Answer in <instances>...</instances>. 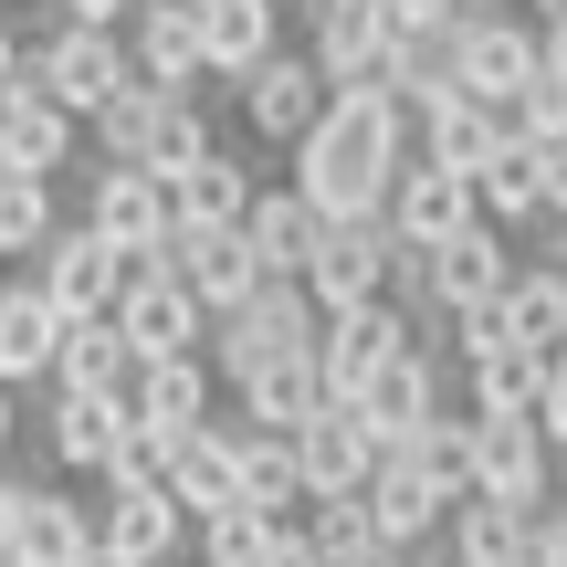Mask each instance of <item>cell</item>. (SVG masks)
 Returning <instances> with one entry per match:
<instances>
[{
  "instance_id": "1",
  "label": "cell",
  "mask_w": 567,
  "mask_h": 567,
  "mask_svg": "<svg viewBox=\"0 0 567 567\" xmlns=\"http://www.w3.org/2000/svg\"><path fill=\"white\" fill-rule=\"evenodd\" d=\"M410 158H421V116H410L400 95H337L326 126L295 147V189L326 221H389Z\"/></svg>"
},
{
  "instance_id": "2",
  "label": "cell",
  "mask_w": 567,
  "mask_h": 567,
  "mask_svg": "<svg viewBox=\"0 0 567 567\" xmlns=\"http://www.w3.org/2000/svg\"><path fill=\"white\" fill-rule=\"evenodd\" d=\"M210 95H158V84H126L95 116V158L105 168H147V179H189L210 158Z\"/></svg>"
},
{
  "instance_id": "3",
  "label": "cell",
  "mask_w": 567,
  "mask_h": 567,
  "mask_svg": "<svg viewBox=\"0 0 567 567\" xmlns=\"http://www.w3.org/2000/svg\"><path fill=\"white\" fill-rule=\"evenodd\" d=\"M316 347H326V305L305 295V284H264L243 316H221V326H210V368H221V389H252L264 368L316 358Z\"/></svg>"
},
{
  "instance_id": "4",
  "label": "cell",
  "mask_w": 567,
  "mask_h": 567,
  "mask_svg": "<svg viewBox=\"0 0 567 567\" xmlns=\"http://www.w3.org/2000/svg\"><path fill=\"white\" fill-rule=\"evenodd\" d=\"M547 74V21L526 11H463V32H452V84L484 105H526V84Z\"/></svg>"
},
{
  "instance_id": "5",
  "label": "cell",
  "mask_w": 567,
  "mask_h": 567,
  "mask_svg": "<svg viewBox=\"0 0 567 567\" xmlns=\"http://www.w3.org/2000/svg\"><path fill=\"white\" fill-rule=\"evenodd\" d=\"M21 74H32V84H42L53 105H74V116L95 126L105 105H116L126 84H137V53H126V32H95V21H63V32H42V42H32V63H21Z\"/></svg>"
},
{
  "instance_id": "6",
  "label": "cell",
  "mask_w": 567,
  "mask_h": 567,
  "mask_svg": "<svg viewBox=\"0 0 567 567\" xmlns=\"http://www.w3.org/2000/svg\"><path fill=\"white\" fill-rule=\"evenodd\" d=\"M116 326H126V347H137V368H158V358H210V326H221V316H210L168 264H137Z\"/></svg>"
},
{
  "instance_id": "7",
  "label": "cell",
  "mask_w": 567,
  "mask_h": 567,
  "mask_svg": "<svg viewBox=\"0 0 567 567\" xmlns=\"http://www.w3.org/2000/svg\"><path fill=\"white\" fill-rule=\"evenodd\" d=\"M305 53L326 63V84H337V95H389V53H400V21H389L379 0H326V11L305 21Z\"/></svg>"
},
{
  "instance_id": "8",
  "label": "cell",
  "mask_w": 567,
  "mask_h": 567,
  "mask_svg": "<svg viewBox=\"0 0 567 567\" xmlns=\"http://www.w3.org/2000/svg\"><path fill=\"white\" fill-rule=\"evenodd\" d=\"M32 284H42V295H53L74 326H105V316L126 305V284H137V264H126V252L105 243L95 221H63V243L32 264Z\"/></svg>"
},
{
  "instance_id": "9",
  "label": "cell",
  "mask_w": 567,
  "mask_h": 567,
  "mask_svg": "<svg viewBox=\"0 0 567 567\" xmlns=\"http://www.w3.org/2000/svg\"><path fill=\"white\" fill-rule=\"evenodd\" d=\"M84 221H95L126 264H158L168 231H179V200H168V179H147V168H105L95 158V179H84Z\"/></svg>"
},
{
  "instance_id": "10",
  "label": "cell",
  "mask_w": 567,
  "mask_h": 567,
  "mask_svg": "<svg viewBox=\"0 0 567 567\" xmlns=\"http://www.w3.org/2000/svg\"><path fill=\"white\" fill-rule=\"evenodd\" d=\"M473 494L557 515V442L536 421H473Z\"/></svg>"
},
{
  "instance_id": "11",
  "label": "cell",
  "mask_w": 567,
  "mask_h": 567,
  "mask_svg": "<svg viewBox=\"0 0 567 567\" xmlns=\"http://www.w3.org/2000/svg\"><path fill=\"white\" fill-rule=\"evenodd\" d=\"M326 105H337V84H326L316 53H274L264 74L243 84V126H252L264 147H284V158H295V147L326 126Z\"/></svg>"
},
{
  "instance_id": "12",
  "label": "cell",
  "mask_w": 567,
  "mask_h": 567,
  "mask_svg": "<svg viewBox=\"0 0 567 567\" xmlns=\"http://www.w3.org/2000/svg\"><path fill=\"white\" fill-rule=\"evenodd\" d=\"M158 264L179 274L189 295L210 305V316H243V305H252V295L274 284V274H264V252H252V231H189V221H179Z\"/></svg>"
},
{
  "instance_id": "13",
  "label": "cell",
  "mask_w": 567,
  "mask_h": 567,
  "mask_svg": "<svg viewBox=\"0 0 567 567\" xmlns=\"http://www.w3.org/2000/svg\"><path fill=\"white\" fill-rule=\"evenodd\" d=\"M389 264H400V231H389V221H337L326 252H316V274H305V295H316L326 316L389 305Z\"/></svg>"
},
{
  "instance_id": "14",
  "label": "cell",
  "mask_w": 567,
  "mask_h": 567,
  "mask_svg": "<svg viewBox=\"0 0 567 567\" xmlns=\"http://www.w3.org/2000/svg\"><path fill=\"white\" fill-rule=\"evenodd\" d=\"M126 53H137V84H158V95H210V32L189 0H147L126 21Z\"/></svg>"
},
{
  "instance_id": "15",
  "label": "cell",
  "mask_w": 567,
  "mask_h": 567,
  "mask_svg": "<svg viewBox=\"0 0 567 567\" xmlns=\"http://www.w3.org/2000/svg\"><path fill=\"white\" fill-rule=\"evenodd\" d=\"M389 358H410V316H400V305H358V316H326V347H316L326 400H347V410H358V400H368V379H379Z\"/></svg>"
},
{
  "instance_id": "16",
  "label": "cell",
  "mask_w": 567,
  "mask_h": 567,
  "mask_svg": "<svg viewBox=\"0 0 567 567\" xmlns=\"http://www.w3.org/2000/svg\"><path fill=\"white\" fill-rule=\"evenodd\" d=\"M452 505H463V484H442L421 452H389L379 484H368V515H379L389 547H431V536H452Z\"/></svg>"
},
{
  "instance_id": "17",
  "label": "cell",
  "mask_w": 567,
  "mask_h": 567,
  "mask_svg": "<svg viewBox=\"0 0 567 567\" xmlns=\"http://www.w3.org/2000/svg\"><path fill=\"white\" fill-rule=\"evenodd\" d=\"M389 231H400V243H421V252H442V243H463V231H484V179L410 158L400 200H389Z\"/></svg>"
},
{
  "instance_id": "18",
  "label": "cell",
  "mask_w": 567,
  "mask_h": 567,
  "mask_svg": "<svg viewBox=\"0 0 567 567\" xmlns=\"http://www.w3.org/2000/svg\"><path fill=\"white\" fill-rule=\"evenodd\" d=\"M63 337H74V316H63L53 295H42L32 274L0 284V389H32L63 368Z\"/></svg>"
},
{
  "instance_id": "19",
  "label": "cell",
  "mask_w": 567,
  "mask_h": 567,
  "mask_svg": "<svg viewBox=\"0 0 567 567\" xmlns=\"http://www.w3.org/2000/svg\"><path fill=\"white\" fill-rule=\"evenodd\" d=\"M305 484H316V505H347V494H368L379 484V463H389V442L368 431V410H326V421H305Z\"/></svg>"
},
{
  "instance_id": "20",
  "label": "cell",
  "mask_w": 567,
  "mask_h": 567,
  "mask_svg": "<svg viewBox=\"0 0 567 567\" xmlns=\"http://www.w3.org/2000/svg\"><path fill=\"white\" fill-rule=\"evenodd\" d=\"M505 147H515V116H505V105L463 95V84H452L442 105H421V168H463V179H484Z\"/></svg>"
},
{
  "instance_id": "21",
  "label": "cell",
  "mask_w": 567,
  "mask_h": 567,
  "mask_svg": "<svg viewBox=\"0 0 567 567\" xmlns=\"http://www.w3.org/2000/svg\"><path fill=\"white\" fill-rule=\"evenodd\" d=\"M221 368L210 358H158V368H137V389H126V410H137V431H158V442H189L200 421H221Z\"/></svg>"
},
{
  "instance_id": "22",
  "label": "cell",
  "mask_w": 567,
  "mask_h": 567,
  "mask_svg": "<svg viewBox=\"0 0 567 567\" xmlns=\"http://www.w3.org/2000/svg\"><path fill=\"white\" fill-rule=\"evenodd\" d=\"M243 442H252V421H200V431L179 442L168 494H179L189 526H200V515H221V505H243Z\"/></svg>"
},
{
  "instance_id": "23",
  "label": "cell",
  "mask_w": 567,
  "mask_h": 567,
  "mask_svg": "<svg viewBox=\"0 0 567 567\" xmlns=\"http://www.w3.org/2000/svg\"><path fill=\"white\" fill-rule=\"evenodd\" d=\"M358 410H368V431H379L389 452L421 442V431H442V421H452V410H442V358H421V347H410V358H389L379 379H368Z\"/></svg>"
},
{
  "instance_id": "24",
  "label": "cell",
  "mask_w": 567,
  "mask_h": 567,
  "mask_svg": "<svg viewBox=\"0 0 567 567\" xmlns=\"http://www.w3.org/2000/svg\"><path fill=\"white\" fill-rule=\"evenodd\" d=\"M243 231H252V252H264V274H274V284H305L337 221H326V210L305 200L295 179H284V189H264V200H252V221H243Z\"/></svg>"
},
{
  "instance_id": "25",
  "label": "cell",
  "mask_w": 567,
  "mask_h": 567,
  "mask_svg": "<svg viewBox=\"0 0 567 567\" xmlns=\"http://www.w3.org/2000/svg\"><path fill=\"white\" fill-rule=\"evenodd\" d=\"M126 431H137V410L126 400H84V389H53V410H42V442H53L63 473H105L126 452Z\"/></svg>"
},
{
  "instance_id": "26",
  "label": "cell",
  "mask_w": 567,
  "mask_h": 567,
  "mask_svg": "<svg viewBox=\"0 0 567 567\" xmlns=\"http://www.w3.org/2000/svg\"><path fill=\"white\" fill-rule=\"evenodd\" d=\"M0 126H11V158L32 168V179L74 168V147H84V116H74V105H53V95H42L32 74H21L11 95H0Z\"/></svg>"
},
{
  "instance_id": "27",
  "label": "cell",
  "mask_w": 567,
  "mask_h": 567,
  "mask_svg": "<svg viewBox=\"0 0 567 567\" xmlns=\"http://www.w3.org/2000/svg\"><path fill=\"white\" fill-rule=\"evenodd\" d=\"M536 526H547V515L494 505V494H463L442 547H452V567H526V557H536Z\"/></svg>"
},
{
  "instance_id": "28",
  "label": "cell",
  "mask_w": 567,
  "mask_h": 567,
  "mask_svg": "<svg viewBox=\"0 0 567 567\" xmlns=\"http://www.w3.org/2000/svg\"><path fill=\"white\" fill-rule=\"evenodd\" d=\"M189 515H179V494H105V547H116L126 567H179L189 547Z\"/></svg>"
},
{
  "instance_id": "29",
  "label": "cell",
  "mask_w": 567,
  "mask_h": 567,
  "mask_svg": "<svg viewBox=\"0 0 567 567\" xmlns=\"http://www.w3.org/2000/svg\"><path fill=\"white\" fill-rule=\"evenodd\" d=\"M168 200H179V221H189V231H243V221H252V200H264V179H252L231 147H210L189 179H168Z\"/></svg>"
},
{
  "instance_id": "30",
  "label": "cell",
  "mask_w": 567,
  "mask_h": 567,
  "mask_svg": "<svg viewBox=\"0 0 567 567\" xmlns=\"http://www.w3.org/2000/svg\"><path fill=\"white\" fill-rule=\"evenodd\" d=\"M231 400H243V421L252 431H284V442H305V421H326V368L316 358H284V368H264V379L252 389H231Z\"/></svg>"
},
{
  "instance_id": "31",
  "label": "cell",
  "mask_w": 567,
  "mask_h": 567,
  "mask_svg": "<svg viewBox=\"0 0 567 567\" xmlns=\"http://www.w3.org/2000/svg\"><path fill=\"white\" fill-rule=\"evenodd\" d=\"M105 547V505H74V494H53L42 484L32 494V526H21V557L11 567H84Z\"/></svg>"
},
{
  "instance_id": "32",
  "label": "cell",
  "mask_w": 567,
  "mask_h": 567,
  "mask_svg": "<svg viewBox=\"0 0 567 567\" xmlns=\"http://www.w3.org/2000/svg\"><path fill=\"white\" fill-rule=\"evenodd\" d=\"M547 379L557 368L536 358V347H505V358L463 368V400H473V421H536V410H547Z\"/></svg>"
},
{
  "instance_id": "33",
  "label": "cell",
  "mask_w": 567,
  "mask_h": 567,
  "mask_svg": "<svg viewBox=\"0 0 567 567\" xmlns=\"http://www.w3.org/2000/svg\"><path fill=\"white\" fill-rule=\"evenodd\" d=\"M515 274H526V264H515V231H463V243H442V305H463V316H473V305H505L515 295Z\"/></svg>"
},
{
  "instance_id": "34",
  "label": "cell",
  "mask_w": 567,
  "mask_h": 567,
  "mask_svg": "<svg viewBox=\"0 0 567 567\" xmlns=\"http://www.w3.org/2000/svg\"><path fill=\"white\" fill-rule=\"evenodd\" d=\"M53 389H84V400H126V389H137V347H126V326H116V316H105V326H74V337H63Z\"/></svg>"
},
{
  "instance_id": "35",
  "label": "cell",
  "mask_w": 567,
  "mask_h": 567,
  "mask_svg": "<svg viewBox=\"0 0 567 567\" xmlns=\"http://www.w3.org/2000/svg\"><path fill=\"white\" fill-rule=\"evenodd\" d=\"M484 221H494V231H536V221H557V210H547V147H536V137H515L505 158L484 168Z\"/></svg>"
},
{
  "instance_id": "36",
  "label": "cell",
  "mask_w": 567,
  "mask_h": 567,
  "mask_svg": "<svg viewBox=\"0 0 567 567\" xmlns=\"http://www.w3.org/2000/svg\"><path fill=\"white\" fill-rule=\"evenodd\" d=\"M505 316H515V347H536V358H567V264H526L515 274V295H505Z\"/></svg>"
},
{
  "instance_id": "37",
  "label": "cell",
  "mask_w": 567,
  "mask_h": 567,
  "mask_svg": "<svg viewBox=\"0 0 567 567\" xmlns=\"http://www.w3.org/2000/svg\"><path fill=\"white\" fill-rule=\"evenodd\" d=\"M243 505H264L274 526H284L295 505H316V484H305V452L284 442V431H252V442H243Z\"/></svg>"
},
{
  "instance_id": "38",
  "label": "cell",
  "mask_w": 567,
  "mask_h": 567,
  "mask_svg": "<svg viewBox=\"0 0 567 567\" xmlns=\"http://www.w3.org/2000/svg\"><path fill=\"white\" fill-rule=\"evenodd\" d=\"M284 547V526L264 505H221V515H200V536H189V567H264Z\"/></svg>"
},
{
  "instance_id": "39",
  "label": "cell",
  "mask_w": 567,
  "mask_h": 567,
  "mask_svg": "<svg viewBox=\"0 0 567 567\" xmlns=\"http://www.w3.org/2000/svg\"><path fill=\"white\" fill-rule=\"evenodd\" d=\"M53 243H63L53 179H0V264H42Z\"/></svg>"
},
{
  "instance_id": "40",
  "label": "cell",
  "mask_w": 567,
  "mask_h": 567,
  "mask_svg": "<svg viewBox=\"0 0 567 567\" xmlns=\"http://www.w3.org/2000/svg\"><path fill=\"white\" fill-rule=\"evenodd\" d=\"M305 536H316V557H326V567H379V557H389V536H379V515H368V494H347V505H316V515H305Z\"/></svg>"
},
{
  "instance_id": "41",
  "label": "cell",
  "mask_w": 567,
  "mask_h": 567,
  "mask_svg": "<svg viewBox=\"0 0 567 567\" xmlns=\"http://www.w3.org/2000/svg\"><path fill=\"white\" fill-rule=\"evenodd\" d=\"M515 137H567V74H536L515 105Z\"/></svg>"
},
{
  "instance_id": "42",
  "label": "cell",
  "mask_w": 567,
  "mask_h": 567,
  "mask_svg": "<svg viewBox=\"0 0 567 567\" xmlns=\"http://www.w3.org/2000/svg\"><path fill=\"white\" fill-rule=\"evenodd\" d=\"M32 494H42V484H11V473H0V567L21 557V526H32Z\"/></svg>"
},
{
  "instance_id": "43",
  "label": "cell",
  "mask_w": 567,
  "mask_h": 567,
  "mask_svg": "<svg viewBox=\"0 0 567 567\" xmlns=\"http://www.w3.org/2000/svg\"><path fill=\"white\" fill-rule=\"evenodd\" d=\"M379 11L400 21V32H442V21H463V11H452V0H379Z\"/></svg>"
},
{
  "instance_id": "44",
  "label": "cell",
  "mask_w": 567,
  "mask_h": 567,
  "mask_svg": "<svg viewBox=\"0 0 567 567\" xmlns=\"http://www.w3.org/2000/svg\"><path fill=\"white\" fill-rule=\"evenodd\" d=\"M147 0H63V21H95V32H126Z\"/></svg>"
},
{
  "instance_id": "45",
  "label": "cell",
  "mask_w": 567,
  "mask_h": 567,
  "mask_svg": "<svg viewBox=\"0 0 567 567\" xmlns=\"http://www.w3.org/2000/svg\"><path fill=\"white\" fill-rule=\"evenodd\" d=\"M526 567H567V505L547 515V526H536V557H526Z\"/></svg>"
},
{
  "instance_id": "46",
  "label": "cell",
  "mask_w": 567,
  "mask_h": 567,
  "mask_svg": "<svg viewBox=\"0 0 567 567\" xmlns=\"http://www.w3.org/2000/svg\"><path fill=\"white\" fill-rule=\"evenodd\" d=\"M264 567H326V557H316V536H305V526H284V547H274Z\"/></svg>"
},
{
  "instance_id": "47",
  "label": "cell",
  "mask_w": 567,
  "mask_h": 567,
  "mask_svg": "<svg viewBox=\"0 0 567 567\" xmlns=\"http://www.w3.org/2000/svg\"><path fill=\"white\" fill-rule=\"evenodd\" d=\"M21 63H32V53H21V32H11V21H0V95H11V84H21Z\"/></svg>"
},
{
  "instance_id": "48",
  "label": "cell",
  "mask_w": 567,
  "mask_h": 567,
  "mask_svg": "<svg viewBox=\"0 0 567 567\" xmlns=\"http://www.w3.org/2000/svg\"><path fill=\"white\" fill-rule=\"evenodd\" d=\"M547 74H567V21H547Z\"/></svg>"
},
{
  "instance_id": "49",
  "label": "cell",
  "mask_w": 567,
  "mask_h": 567,
  "mask_svg": "<svg viewBox=\"0 0 567 567\" xmlns=\"http://www.w3.org/2000/svg\"><path fill=\"white\" fill-rule=\"evenodd\" d=\"M11 431H21V410H11V389H0V463H11Z\"/></svg>"
},
{
  "instance_id": "50",
  "label": "cell",
  "mask_w": 567,
  "mask_h": 567,
  "mask_svg": "<svg viewBox=\"0 0 567 567\" xmlns=\"http://www.w3.org/2000/svg\"><path fill=\"white\" fill-rule=\"evenodd\" d=\"M0 179H32V168H21V158H11V126H0Z\"/></svg>"
},
{
  "instance_id": "51",
  "label": "cell",
  "mask_w": 567,
  "mask_h": 567,
  "mask_svg": "<svg viewBox=\"0 0 567 567\" xmlns=\"http://www.w3.org/2000/svg\"><path fill=\"white\" fill-rule=\"evenodd\" d=\"M536 21H567V0H536Z\"/></svg>"
},
{
  "instance_id": "52",
  "label": "cell",
  "mask_w": 567,
  "mask_h": 567,
  "mask_svg": "<svg viewBox=\"0 0 567 567\" xmlns=\"http://www.w3.org/2000/svg\"><path fill=\"white\" fill-rule=\"evenodd\" d=\"M452 11H505V0H452Z\"/></svg>"
},
{
  "instance_id": "53",
  "label": "cell",
  "mask_w": 567,
  "mask_h": 567,
  "mask_svg": "<svg viewBox=\"0 0 567 567\" xmlns=\"http://www.w3.org/2000/svg\"><path fill=\"white\" fill-rule=\"evenodd\" d=\"M189 11H210V0H189Z\"/></svg>"
},
{
  "instance_id": "54",
  "label": "cell",
  "mask_w": 567,
  "mask_h": 567,
  "mask_svg": "<svg viewBox=\"0 0 567 567\" xmlns=\"http://www.w3.org/2000/svg\"><path fill=\"white\" fill-rule=\"evenodd\" d=\"M53 11H63V0H53Z\"/></svg>"
}]
</instances>
